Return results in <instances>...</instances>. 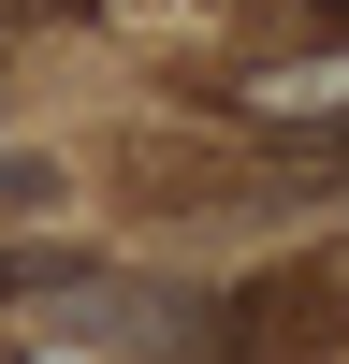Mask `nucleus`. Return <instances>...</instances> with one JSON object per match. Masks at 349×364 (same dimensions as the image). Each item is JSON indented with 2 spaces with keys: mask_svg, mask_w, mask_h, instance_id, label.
Listing matches in <instances>:
<instances>
[{
  "mask_svg": "<svg viewBox=\"0 0 349 364\" xmlns=\"http://www.w3.org/2000/svg\"><path fill=\"white\" fill-rule=\"evenodd\" d=\"M248 102H262V117H291V102H349V58H320V73H262Z\"/></svg>",
  "mask_w": 349,
  "mask_h": 364,
  "instance_id": "obj_2",
  "label": "nucleus"
},
{
  "mask_svg": "<svg viewBox=\"0 0 349 364\" xmlns=\"http://www.w3.org/2000/svg\"><path fill=\"white\" fill-rule=\"evenodd\" d=\"M0 306L44 350H116V364H145V350L189 336V306H160V291H131V277H87V262H0Z\"/></svg>",
  "mask_w": 349,
  "mask_h": 364,
  "instance_id": "obj_1",
  "label": "nucleus"
}]
</instances>
